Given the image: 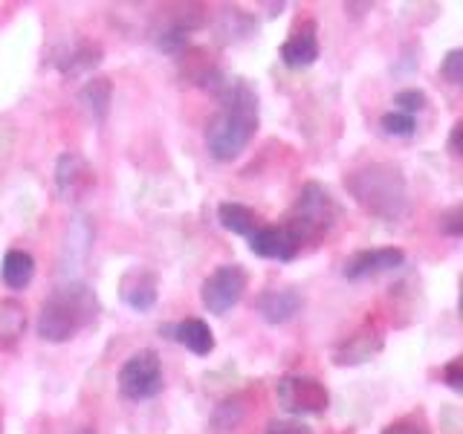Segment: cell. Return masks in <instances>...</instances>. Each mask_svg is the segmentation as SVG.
I'll use <instances>...</instances> for the list:
<instances>
[{"label":"cell","instance_id":"1","mask_svg":"<svg viewBox=\"0 0 463 434\" xmlns=\"http://www.w3.org/2000/svg\"><path fill=\"white\" fill-rule=\"evenodd\" d=\"M212 90L221 110L206 125V148L217 163H232L258 134V93L246 79L223 72L212 81Z\"/></svg>","mask_w":463,"mask_h":434},{"label":"cell","instance_id":"2","mask_svg":"<svg viewBox=\"0 0 463 434\" xmlns=\"http://www.w3.org/2000/svg\"><path fill=\"white\" fill-rule=\"evenodd\" d=\"M101 313L99 296L90 284L84 281H67L58 284L52 293L43 298L35 330L43 342L61 344L76 339L81 330L93 327Z\"/></svg>","mask_w":463,"mask_h":434},{"label":"cell","instance_id":"3","mask_svg":"<svg viewBox=\"0 0 463 434\" xmlns=\"http://www.w3.org/2000/svg\"><path fill=\"white\" fill-rule=\"evenodd\" d=\"M345 188L368 214L380 221L394 223L409 209V188L397 165L391 163H371L351 171L345 177Z\"/></svg>","mask_w":463,"mask_h":434},{"label":"cell","instance_id":"4","mask_svg":"<svg viewBox=\"0 0 463 434\" xmlns=\"http://www.w3.org/2000/svg\"><path fill=\"white\" fill-rule=\"evenodd\" d=\"M339 221V203L322 183H307L296 197V206L289 209L284 226L298 238V243H313L325 238Z\"/></svg>","mask_w":463,"mask_h":434},{"label":"cell","instance_id":"5","mask_svg":"<svg viewBox=\"0 0 463 434\" xmlns=\"http://www.w3.org/2000/svg\"><path fill=\"white\" fill-rule=\"evenodd\" d=\"M165 385L163 376V359L151 347H142V351L130 354L125 359V365L119 368V391L128 400H154Z\"/></svg>","mask_w":463,"mask_h":434},{"label":"cell","instance_id":"6","mask_svg":"<svg viewBox=\"0 0 463 434\" xmlns=\"http://www.w3.org/2000/svg\"><path fill=\"white\" fill-rule=\"evenodd\" d=\"M275 397L287 414H322L330 405L325 382L310 373H284L275 382Z\"/></svg>","mask_w":463,"mask_h":434},{"label":"cell","instance_id":"7","mask_svg":"<svg viewBox=\"0 0 463 434\" xmlns=\"http://www.w3.org/2000/svg\"><path fill=\"white\" fill-rule=\"evenodd\" d=\"M250 275L241 264H221L206 281L200 284V301L203 307L214 316H226L235 304H241Z\"/></svg>","mask_w":463,"mask_h":434},{"label":"cell","instance_id":"8","mask_svg":"<svg viewBox=\"0 0 463 434\" xmlns=\"http://www.w3.org/2000/svg\"><path fill=\"white\" fill-rule=\"evenodd\" d=\"M96 174L87 159L76 151H67L55 163V188L64 200H81L93 188Z\"/></svg>","mask_w":463,"mask_h":434},{"label":"cell","instance_id":"9","mask_svg":"<svg viewBox=\"0 0 463 434\" xmlns=\"http://www.w3.org/2000/svg\"><path fill=\"white\" fill-rule=\"evenodd\" d=\"M405 264V252L397 250V246H383V250H362L354 252L345 260V278L351 281H362V278H373V275L391 272Z\"/></svg>","mask_w":463,"mask_h":434},{"label":"cell","instance_id":"10","mask_svg":"<svg viewBox=\"0 0 463 434\" xmlns=\"http://www.w3.org/2000/svg\"><path fill=\"white\" fill-rule=\"evenodd\" d=\"M250 252L258 258H267V260H293L301 252V243L298 238L289 231L284 223L279 226H260L255 235L250 238Z\"/></svg>","mask_w":463,"mask_h":434},{"label":"cell","instance_id":"11","mask_svg":"<svg viewBox=\"0 0 463 434\" xmlns=\"http://www.w3.org/2000/svg\"><path fill=\"white\" fill-rule=\"evenodd\" d=\"M318 52V26L313 21H301L289 38L281 43V61L289 67V70H304V67H313Z\"/></svg>","mask_w":463,"mask_h":434},{"label":"cell","instance_id":"12","mask_svg":"<svg viewBox=\"0 0 463 434\" xmlns=\"http://www.w3.org/2000/svg\"><path fill=\"white\" fill-rule=\"evenodd\" d=\"M304 307V296L296 287H281V289H264L255 301L258 316L264 318L267 325H287L301 313Z\"/></svg>","mask_w":463,"mask_h":434},{"label":"cell","instance_id":"13","mask_svg":"<svg viewBox=\"0 0 463 434\" xmlns=\"http://www.w3.org/2000/svg\"><path fill=\"white\" fill-rule=\"evenodd\" d=\"M119 296H122V301L128 304L130 310L148 313L154 304H156V296H159L156 272L145 269V267H134L130 272H125L122 287H119Z\"/></svg>","mask_w":463,"mask_h":434},{"label":"cell","instance_id":"14","mask_svg":"<svg viewBox=\"0 0 463 434\" xmlns=\"http://www.w3.org/2000/svg\"><path fill=\"white\" fill-rule=\"evenodd\" d=\"M380 347H383V333L365 325L362 330H356L354 336H347L333 356H336V365H362V362H368Z\"/></svg>","mask_w":463,"mask_h":434},{"label":"cell","instance_id":"15","mask_svg":"<svg viewBox=\"0 0 463 434\" xmlns=\"http://www.w3.org/2000/svg\"><path fill=\"white\" fill-rule=\"evenodd\" d=\"M26 333V307L18 298H0V354L12 351Z\"/></svg>","mask_w":463,"mask_h":434},{"label":"cell","instance_id":"16","mask_svg":"<svg viewBox=\"0 0 463 434\" xmlns=\"http://www.w3.org/2000/svg\"><path fill=\"white\" fill-rule=\"evenodd\" d=\"M171 333L194 356H209L214 351V333L203 318H183V322L171 327Z\"/></svg>","mask_w":463,"mask_h":434},{"label":"cell","instance_id":"17","mask_svg":"<svg viewBox=\"0 0 463 434\" xmlns=\"http://www.w3.org/2000/svg\"><path fill=\"white\" fill-rule=\"evenodd\" d=\"M217 221H221V226L229 229L232 235H241V238H252L255 231L260 229L258 212L250 209V206H243V203H235V200L221 203V206H217Z\"/></svg>","mask_w":463,"mask_h":434},{"label":"cell","instance_id":"18","mask_svg":"<svg viewBox=\"0 0 463 434\" xmlns=\"http://www.w3.org/2000/svg\"><path fill=\"white\" fill-rule=\"evenodd\" d=\"M0 278L9 289H24L35 278V258L26 250H9L0 264Z\"/></svg>","mask_w":463,"mask_h":434},{"label":"cell","instance_id":"19","mask_svg":"<svg viewBox=\"0 0 463 434\" xmlns=\"http://www.w3.org/2000/svg\"><path fill=\"white\" fill-rule=\"evenodd\" d=\"M110 99H113V84L105 76L87 79V84L79 90L81 108L90 113V119H96V122H105V116L110 110Z\"/></svg>","mask_w":463,"mask_h":434},{"label":"cell","instance_id":"20","mask_svg":"<svg viewBox=\"0 0 463 434\" xmlns=\"http://www.w3.org/2000/svg\"><path fill=\"white\" fill-rule=\"evenodd\" d=\"M101 61V47L90 41H81L76 43L67 55H61L55 61V67L64 72V76H81V72H90L93 67H99Z\"/></svg>","mask_w":463,"mask_h":434},{"label":"cell","instance_id":"21","mask_svg":"<svg viewBox=\"0 0 463 434\" xmlns=\"http://www.w3.org/2000/svg\"><path fill=\"white\" fill-rule=\"evenodd\" d=\"M380 127H383L385 137H411L417 130V122H414V116H409V113L388 110V113H383Z\"/></svg>","mask_w":463,"mask_h":434},{"label":"cell","instance_id":"22","mask_svg":"<svg viewBox=\"0 0 463 434\" xmlns=\"http://www.w3.org/2000/svg\"><path fill=\"white\" fill-rule=\"evenodd\" d=\"M394 105H397L400 113L414 116V113H420V110H426L429 96H426L423 90H417V87H409V90H400V93L394 96Z\"/></svg>","mask_w":463,"mask_h":434},{"label":"cell","instance_id":"23","mask_svg":"<svg viewBox=\"0 0 463 434\" xmlns=\"http://www.w3.org/2000/svg\"><path fill=\"white\" fill-rule=\"evenodd\" d=\"M440 76L449 84H460L463 81V50H449L443 64H440Z\"/></svg>","mask_w":463,"mask_h":434},{"label":"cell","instance_id":"24","mask_svg":"<svg viewBox=\"0 0 463 434\" xmlns=\"http://www.w3.org/2000/svg\"><path fill=\"white\" fill-rule=\"evenodd\" d=\"M383 434H431V431H429V426L423 423V420L402 417V420H394V423H388L383 429Z\"/></svg>","mask_w":463,"mask_h":434},{"label":"cell","instance_id":"25","mask_svg":"<svg viewBox=\"0 0 463 434\" xmlns=\"http://www.w3.org/2000/svg\"><path fill=\"white\" fill-rule=\"evenodd\" d=\"M440 231L449 238H460L463 235V209L460 206H452L440 217Z\"/></svg>","mask_w":463,"mask_h":434},{"label":"cell","instance_id":"26","mask_svg":"<svg viewBox=\"0 0 463 434\" xmlns=\"http://www.w3.org/2000/svg\"><path fill=\"white\" fill-rule=\"evenodd\" d=\"M267 434H313V429L304 426L301 420H272Z\"/></svg>","mask_w":463,"mask_h":434},{"label":"cell","instance_id":"27","mask_svg":"<svg viewBox=\"0 0 463 434\" xmlns=\"http://www.w3.org/2000/svg\"><path fill=\"white\" fill-rule=\"evenodd\" d=\"M443 382L452 388V391H463V373H460V356H455L452 362H446L443 365Z\"/></svg>","mask_w":463,"mask_h":434},{"label":"cell","instance_id":"28","mask_svg":"<svg viewBox=\"0 0 463 434\" xmlns=\"http://www.w3.org/2000/svg\"><path fill=\"white\" fill-rule=\"evenodd\" d=\"M460 134H463V122H455L452 125V137H449V151H452L455 156L460 154Z\"/></svg>","mask_w":463,"mask_h":434},{"label":"cell","instance_id":"29","mask_svg":"<svg viewBox=\"0 0 463 434\" xmlns=\"http://www.w3.org/2000/svg\"><path fill=\"white\" fill-rule=\"evenodd\" d=\"M72 434H96V431H93V429H87V426H84V429H76V431H72Z\"/></svg>","mask_w":463,"mask_h":434},{"label":"cell","instance_id":"30","mask_svg":"<svg viewBox=\"0 0 463 434\" xmlns=\"http://www.w3.org/2000/svg\"><path fill=\"white\" fill-rule=\"evenodd\" d=\"M0 434H4V429H0Z\"/></svg>","mask_w":463,"mask_h":434}]
</instances>
